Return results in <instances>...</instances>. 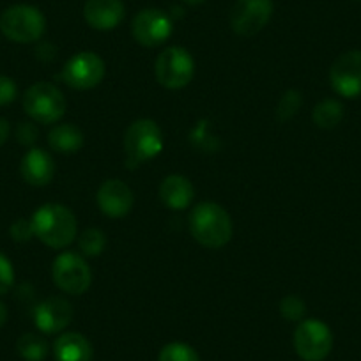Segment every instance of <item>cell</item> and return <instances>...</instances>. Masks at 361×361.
<instances>
[{
  "label": "cell",
  "instance_id": "21",
  "mask_svg": "<svg viewBox=\"0 0 361 361\" xmlns=\"http://www.w3.org/2000/svg\"><path fill=\"white\" fill-rule=\"evenodd\" d=\"M314 123L321 130H333L338 126L343 119V106L342 103L336 99H324V102L317 103L314 109Z\"/></svg>",
  "mask_w": 361,
  "mask_h": 361
},
{
  "label": "cell",
  "instance_id": "11",
  "mask_svg": "<svg viewBox=\"0 0 361 361\" xmlns=\"http://www.w3.org/2000/svg\"><path fill=\"white\" fill-rule=\"evenodd\" d=\"M172 18L161 9H144L131 22L135 41L145 48H154L172 36Z\"/></svg>",
  "mask_w": 361,
  "mask_h": 361
},
{
  "label": "cell",
  "instance_id": "5",
  "mask_svg": "<svg viewBox=\"0 0 361 361\" xmlns=\"http://www.w3.org/2000/svg\"><path fill=\"white\" fill-rule=\"evenodd\" d=\"M68 103L64 94L54 83L39 82L29 87L23 96V110L39 124H54L64 117Z\"/></svg>",
  "mask_w": 361,
  "mask_h": 361
},
{
  "label": "cell",
  "instance_id": "3",
  "mask_svg": "<svg viewBox=\"0 0 361 361\" xmlns=\"http://www.w3.org/2000/svg\"><path fill=\"white\" fill-rule=\"evenodd\" d=\"M163 133L158 124L151 119H138L128 126L124 133V152L126 165L137 169L142 163L158 158L163 151Z\"/></svg>",
  "mask_w": 361,
  "mask_h": 361
},
{
  "label": "cell",
  "instance_id": "9",
  "mask_svg": "<svg viewBox=\"0 0 361 361\" xmlns=\"http://www.w3.org/2000/svg\"><path fill=\"white\" fill-rule=\"evenodd\" d=\"M105 78V62L94 51H80L66 62L62 80L75 90H89Z\"/></svg>",
  "mask_w": 361,
  "mask_h": 361
},
{
  "label": "cell",
  "instance_id": "4",
  "mask_svg": "<svg viewBox=\"0 0 361 361\" xmlns=\"http://www.w3.org/2000/svg\"><path fill=\"white\" fill-rule=\"evenodd\" d=\"M0 30L13 43H36L47 30V20L34 6L16 4L0 15Z\"/></svg>",
  "mask_w": 361,
  "mask_h": 361
},
{
  "label": "cell",
  "instance_id": "18",
  "mask_svg": "<svg viewBox=\"0 0 361 361\" xmlns=\"http://www.w3.org/2000/svg\"><path fill=\"white\" fill-rule=\"evenodd\" d=\"M54 356L57 361H92L94 349L83 335L68 331L54 342Z\"/></svg>",
  "mask_w": 361,
  "mask_h": 361
},
{
  "label": "cell",
  "instance_id": "24",
  "mask_svg": "<svg viewBox=\"0 0 361 361\" xmlns=\"http://www.w3.org/2000/svg\"><path fill=\"white\" fill-rule=\"evenodd\" d=\"M301 103H303V98H301V94L298 90H287L286 94L280 98L279 109H276V117H279V121L286 123V121L293 119V117L300 112Z\"/></svg>",
  "mask_w": 361,
  "mask_h": 361
},
{
  "label": "cell",
  "instance_id": "14",
  "mask_svg": "<svg viewBox=\"0 0 361 361\" xmlns=\"http://www.w3.org/2000/svg\"><path fill=\"white\" fill-rule=\"evenodd\" d=\"M98 206L105 216L123 218L133 209L135 197L130 186L121 179L105 180L98 190Z\"/></svg>",
  "mask_w": 361,
  "mask_h": 361
},
{
  "label": "cell",
  "instance_id": "13",
  "mask_svg": "<svg viewBox=\"0 0 361 361\" xmlns=\"http://www.w3.org/2000/svg\"><path fill=\"white\" fill-rule=\"evenodd\" d=\"M73 321V305L66 298L54 296L34 308V322L41 333L55 335L64 331Z\"/></svg>",
  "mask_w": 361,
  "mask_h": 361
},
{
  "label": "cell",
  "instance_id": "26",
  "mask_svg": "<svg viewBox=\"0 0 361 361\" xmlns=\"http://www.w3.org/2000/svg\"><path fill=\"white\" fill-rule=\"evenodd\" d=\"M15 286V269L4 253L0 252V296H4Z\"/></svg>",
  "mask_w": 361,
  "mask_h": 361
},
{
  "label": "cell",
  "instance_id": "17",
  "mask_svg": "<svg viewBox=\"0 0 361 361\" xmlns=\"http://www.w3.org/2000/svg\"><path fill=\"white\" fill-rule=\"evenodd\" d=\"M159 199L169 209L183 211L192 206L195 199V188H193L192 180L179 173L165 177L159 186Z\"/></svg>",
  "mask_w": 361,
  "mask_h": 361
},
{
  "label": "cell",
  "instance_id": "22",
  "mask_svg": "<svg viewBox=\"0 0 361 361\" xmlns=\"http://www.w3.org/2000/svg\"><path fill=\"white\" fill-rule=\"evenodd\" d=\"M78 246L83 255L99 257L106 248V235L99 228H85L78 238Z\"/></svg>",
  "mask_w": 361,
  "mask_h": 361
},
{
  "label": "cell",
  "instance_id": "32",
  "mask_svg": "<svg viewBox=\"0 0 361 361\" xmlns=\"http://www.w3.org/2000/svg\"><path fill=\"white\" fill-rule=\"evenodd\" d=\"M183 2L188 6H200V4H204L206 0H183Z\"/></svg>",
  "mask_w": 361,
  "mask_h": 361
},
{
  "label": "cell",
  "instance_id": "7",
  "mask_svg": "<svg viewBox=\"0 0 361 361\" xmlns=\"http://www.w3.org/2000/svg\"><path fill=\"white\" fill-rule=\"evenodd\" d=\"M54 282L62 293L80 296L87 293L92 283V271L82 255L75 252H64L54 260L51 266Z\"/></svg>",
  "mask_w": 361,
  "mask_h": 361
},
{
  "label": "cell",
  "instance_id": "16",
  "mask_svg": "<svg viewBox=\"0 0 361 361\" xmlns=\"http://www.w3.org/2000/svg\"><path fill=\"white\" fill-rule=\"evenodd\" d=\"M20 173L30 186L50 185L55 176V161L44 149H30L20 163Z\"/></svg>",
  "mask_w": 361,
  "mask_h": 361
},
{
  "label": "cell",
  "instance_id": "25",
  "mask_svg": "<svg viewBox=\"0 0 361 361\" xmlns=\"http://www.w3.org/2000/svg\"><path fill=\"white\" fill-rule=\"evenodd\" d=\"M307 312V305L301 300L300 296H286L282 301H280V314H282L283 319L290 322H300L303 321V315Z\"/></svg>",
  "mask_w": 361,
  "mask_h": 361
},
{
  "label": "cell",
  "instance_id": "29",
  "mask_svg": "<svg viewBox=\"0 0 361 361\" xmlns=\"http://www.w3.org/2000/svg\"><path fill=\"white\" fill-rule=\"evenodd\" d=\"M9 234H11V238L18 243L29 241V239L34 235L32 224H30V220H23V218H20V220H16L15 224L11 225Z\"/></svg>",
  "mask_w": 361,
  "mask_h": 361
},
{
  "label": "cell",
  "instance_id": "30",
  "mask_svg": "<svg viewBox=\"0 0 361 361\" xmlns=\"http://www.w3.org/2000/svg\"><path fill=\"white\" fill-rule=\"evenodd\" d=\"M9 133H11V126H9L8 119L4 117H0V147L8 142Z\"/></svg>",
  "mask_w": 361,
  "mask_h": 361
},
{
  "label": "cell",
  "instance_id": "8",
  "mask_svg": "<svg viewBox=\"0 0 361 361\" xmlns=\"http://www.w3.org/2000/svg\"><path fill=\"white\" fill-rule=\"evenodd\" d=\"M294 349L303 361H322L333 349V333L319 319H305L294 331Z\"/></svg>",
  "mask_w": 361,
  "mask_h": 361
},
{
  "label": "cell",
  "instance_id": "20",
  "mask_svg": "<svg viewBox=\"0 0 361 361\" xmlns=\"http://www.w3.org/2000/svg\"><path fill=\"white\" fill-rule=\"evenodd\" d=\"M16 350L25 361H44L50 353V345L44 336L37 333H25L16 342Z\"/></svg>",
  "mask_w": 361,
  "mask_h": 361
},
{
  "label": "cell",
  "instance_id": "23",
  "mask_svg": "<svg viewBox=\"0 0 361 361\" xmlns=\"http://www.w3.org/2000/svg\"><path fill=\"white\" fill-rule=\"evenodd\" d=\"M158 361H200L199 353L185 342H170L159 350Z\"/></svg>",
  "mask_w": 361,
  "mask_h": 361
},
{
  "label": "cell",
  "instance_id": "19",
  "mask_svg": "<svg viewBox=\"0 0 361 361\" xmlns=\"http://www.w3.org/2000/svg\"><path fill=\"white\" fill-rule=\"evenodd\" d=\"M48 145L61 154H73L83 147V131L71 123L57 124L48 133Z\"/></svg>",
  "mask_w": 361,
  "mask_h": 361
},
{
  "label": "cell",
  "instance_id": "15",
  "mask_svg": "<svg viewBox=\"0 0 361 361\" xmlns=\"http://www.w3.org/2000/svg\"><path fill=\"white\" fill-rule=\"evenodd\" d=\"M126 9L121 0H87L83 18L96 30H114L123 23Z\"/></svg>",
  "mask_w": 361,
  "mask_h": 361
},
{
  "label": "cell",
  "instance_id": "12",
  "mask_svg": "<svg viewBox=\"0 0 361 361\" xmlns=\"http://www.w3.org/2000/svg\"><path fill=\"white\" fill-rule=\"evenodd\" d=\"M333 90L343 98L361 96V50H350L340 55L329 69Z\"/></svg>",
  "mask_w": 361,
  "mask_h": 361
},
{
  "label": "cell",
  "instance_id": "2",
  "mask_svg": "<svg viewBox=\"0 0 361 361\" xmlns=\"http://www.w3.org/2000/svg\"><path fill=\"white\" fill-rule=\"evenodd\" d=\"M190 231L197 243L211 250L224 248L234 234L227 211L216 202H200L190 213Z\"/></svg>",
  "mask_w": 361,
  "mask_h": 361
},
{
  "label": "cell",
  "instance_id": "28",
  "mask_svg": "<svg viewBox=\"0 0 361 361\" xmlns=\"http://www.w3.org/2000/svg\"><path fill=\"white\" fill-rule=\"evenodd\" d=\"M39 137V130L34 123H20L16 128V140L22 145H32Z\"/></svg>",
  "mask_w": 361,
  "mask_h": 361
},
{
  "label": "cell",
  "instance_id": "31",
  "mask_svg": "<svg viewBox=\"0 0 361 361\" xmlns=\"http://www.w3.org/2000/svg\"><path fill=\"white\" fill-rule=\"evenodd\" d=\"M6 321H8V308L4 303H0V328L6 324Z\"/></svg>",
  "mask_w": 361,
  "mask_h": 361
},
{
  "label": "cell",
  "instance_id": "1",
  "mask_svg": "<svg viewBox=\"0 0 361 361\" xmlns=\"http://www.w3.org/2000/svg\"><path fill=\"white\" fill-rule=\"evenodd\" d=\"M34 235L50 248L62 250L78 235L75 214L62 204H44L30 218Z\"/></svg>",
  "mask_w": 361,
  "mask_h": 361
},
{
  "label": "cell",
  "instance_id": "10",
  "mask_svg": "<svg viewBox=\"0 0 361 361\" xmlns=\"http://www.w3.org/2000/svg\"><path fill=\"white\" fill-rule=\"evenodd\" d=\"M273 0H238L231 11V27L238 36L252 37L269 23Z\"/></svg>",
  "mask_w": 361,
  "mask_h": 361
},
{
  "label": "cell",
  "instance_id": "6",
  "mask_svg": "<svg viewBox=\"0 0 361 361\" xmlns=\"http://www.w3.org/2000/svg\"><path fill=\"white\" fill-rule=\"evenodd\" d=\"M154 73L159 85L165 89H183L195 76V61L186 48L169 47L159 54Z\"/></svg>",
  "mask_w": 361,
  "mask_h": 361
},
{
  "label": "cell",
  "instance_id": "27",
  "mask_svg": "<svg viewBox=\"0 0 361 361\" xmlns=\"http://www.w3.org/2000/svg\"><path fill=\"white\" fill-rule=\"evenodd\" d=\"M18 96V87H16L15 80L9 76L0 75V106L9 105L13 103Z\"/></svg>",
  "mask_w": 361,
  "mask_h": 361
}]
</instances>
